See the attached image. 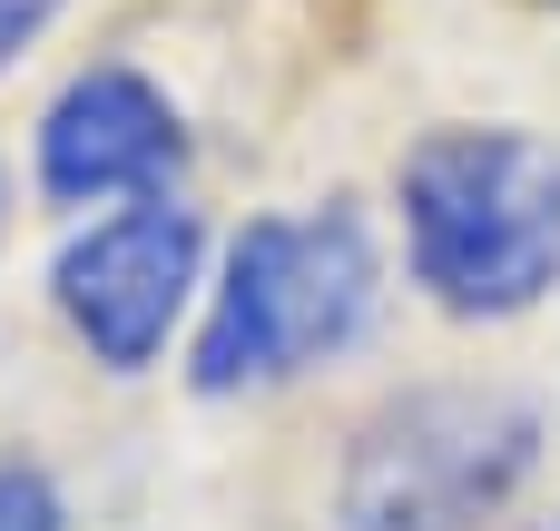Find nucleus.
<instances>
[{
    "mask_svg": "<svg viewBox=\"0 0 560 531\" xmlns=\"http://www.w3.org/2000/svg\"><path fill=\"white\" fill-rule=\"evenodd\" d=\"M413 286L463 325H512L560 286V138L522 118H453L394 158Z\"/></svg>",
    "mask_w": 560,
    "mask_h": 531,
    "instance_id": "1",
    "label": "nucleus"
},
{
    "mask_svg": "<svg viewBox=\"0 0 560 531\" xmlns=\"http://www.w3.org/2000/svg\"><path fill=\"white\" fill-rule=\"evenodd\" d=\"M374 305H384V246H374V217L354 197L246 217L226 236L217 276H207L187 384L207 404L305 384L315 365H335L345 345H364Z\"/></svg>",
    "mask_w": 560,
    "mask_h": 531,
    "instance_id": "2",
    "label": "nucleus"
},
{
    "mask_svg": "<svg viewBox=\"0 0 560 531\" xmlns=\"http://www.w3.org/2000/svg\"><path fill=\"white\" fill-rule=\"evenodd\" d=\"M551 414L522 384H404L384 394L335 473L345 531H482L541 473Z\"/></svg>",
    "mask_w": 560,
    "mask_h": 531,
    "instance_id": "3",
    "label": "nucleus"
},
{
    "mask_svg": "<svg viewBox=\"0 0 560 531\" xmlns=\"http://www.w3.org/2000/svg\"><path fill=\"white\" fill-rule=\"evenodd\" d=\"M49 305L89 345V365L148 374L177 345L187 305H207V217L187 197H138L89 217L49 256Z\"/></svg>",
    "mask_w": 560,
    "mask_h": 531,
    "instance_id": "4",
    "label": "nucleus"
},
{
    "mask_svg": "<svg viewBox=\"0 0 560 531\" xmlns=\"http://www.w3.org/2000/svg\"><path fill=\"white\" fill-rule=\"evenodd\" d=\"M30 168L49 207H138V197H167V177L187 168V118L148 69L98 59L39 108Z\"/></svg>",
    "mask_w": 560,
    "mask_h": 531,
    "instance_id": "5",
    "label": "nucleus"
},
{
    "mask_svg": "<svg viewBox=\"0 0 560 531\" xmlns=\"http://www.w3.org/2000/svg\"><path fill=\"white\" fill-rule=\"evenodd\" d=\"M0 531H69L59 483H49L30 453H10V463H0Z\"/></svg>",
    "mask_w": 560,
    "mask_h": 531,
    "instance_id": "6",
    "label": "nucleus"
},
{
    "mask_svg": "<svg viewBox=\"0 0 560 531\" xmlns=\"http://www.w3.org/2000/svg\"><path fill=\"white\" fill-rule=\"evenodd\" d=\"M59 10H69V0H0V79L49 39V20H59Z\"/></svg>",
    "mask_w": 560,
    "mask_h": 531,
    "instance_id": "7",
    "label": "nucleus"
},
{
    "mask_svg": "<svg viewBox=\"0 0 560 531\" xmlns=\"http://www.w3.org/2000/svg\"><path fill=\"white\" fill-rule=\"evenodd\" d=\"M0 236H10V168H0Z\"/></svg>",
    "mask_w": 560,
    "mask_h": 531,
    "instance_id": "8",
    "label": "nucleus"
},
{
    "mask_svg": "<svg viewBox=\"0 0 560 531\" xmlns=\"http://www.w3.org/2000/svg\"><path fill=\"white\" fill-rule=\"evenodd\" d=\"M532 531H560V512H551V522H532Z\"/></svg>",
    "mask_w": 560,
    "mask_h": 531,
    "instance_id": "9",
    "label": "nucleus"
}]
</instances>
